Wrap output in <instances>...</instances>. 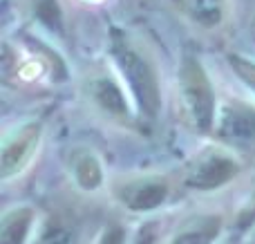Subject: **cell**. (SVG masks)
<instances>
[{
	"label": "cell",
	"instance_id": "cell-18",
	"mask_svg": "<svg viewBox=\"0 0 255 244\" xmlns=\"http://www.w3.org/2000/svg\"><path fill=\"white\" fill-rule=\"evenodd\" d=\"M253 244H255V242H253Z\"/></svg>",
	"mask_w": 255,
	"mask_h": 244
},
{
	"label": "cell",
	"instance_id": "cell-15",
	"mask_svg": "<svg viewBox=\"0 0 255 244\" xmlns=\"http://www.w3.org/2000/svg\"><path fill=\"white\" fill-rule=\"evenodd\" d=\"M97 244H124V229L119 224H112L101 233Z\"/></svg>",
	"mask_w": 255,
	"mask_h": 244
},
{
	"label": "cell",
	"instance_id": "cell-17",
	"mask_svg": "<svg viewBox=\"0 0 255 244\" xmlns=\"http://www.w3.org/2000/svg\"><path fill=\"white\" fill-rule=\"evenodd\" d=\"M253 31H255V25H253Z\"/></svg>",
	"mask_w": 255,
	"mask_h": 244
},
{
	"label": "cell",
	"instance_id": "cell-5",
	"mask_svg": "<svg viewBox=\"0 0 255 244\" xmlns=\"http://www.w3.org/2000/svg\"><path fill=\"white\" fill-rule=\"evenodd\" d=\"M38 137H40V125L38 123H29L25 128H20L13 137H9L2 146V177H11L13 173L22 168L27 159H29L31 150L36 148L38 143Z\"/></svg>",
	"mask_w": 255,
	"mask_h": 244
},
{
	"label": "cell",
	"instance_id": "cell-11",
	"mask_svg": "<svg viewBox=\"0 0 255 244\" xmlns=\"http://www.w3.org/2000/svg\"><path fill=\"white\" fill-rule=\"evenodd\" d=\"M188 9L193 11V18L206 27H213L220 22L222 9L220 0H188Z\"/></svg>",
	"mask_w": 255,
	"mask_h": 244
},
{
	"label": "cell",
	"instance_id": "cell-4",
	"mask_svg": "<svg viewBox=\"0 0 255 244\" xmlns=\"http://www.w3.org/2000/svg\"><path fill=\"white\" fill-rule=\"evenodd\" d=\"M215 130L226 141H255V108L238 101L226 103L217 115Z\"/></svg>",
	"mask_w": 255,
	"mask_h": 244
},
{
	"label": "cell",
	"instance_id": "cell-10",
	"mask_svg": "<svg viewBox=\"0 0 255 244\" xmlns=\"http://www.w3.org/2000/svg\"><path fill=\"white\" fill-rule=\"evenodd\" d=\"M74 177L76 182H79L81 188H85V191H94V188H99V184H101V166H99L97 157L94 155H79L74 159Z\"/></svg>",
	"mask_w": 255,
	"mask_h": 244
},
{
	"label": "cell",
	"instance_id": "cell-9",
	"mask_svg": "<svg viewBox=\"0 0 255 244\" xmlns=\"http://www.w3.org/2000/svg\"><path fill=\"white\" fill-rule=\"evenodd\" d=\"M220 233V218H199L181 229L170 244H211Z\"/></svg>",
	"mask_w": 255,
	"mask_h": 244
},
{
	"label": "cell",
	"instance_id": "cell-8",
	"mask_svg": "<svg viewBox=\"0 0 255 244\" xmlns=\"http://www.w3.org/2000/svg\"><path fill=\"white\" fill-rule=\"evenodd\" d=\"M31 220H34L31 209L9 211L0 224V244H25L31 229Z\"/></svg>",
	"mask_w": 255,
	"mask_h": 244
},
{
	"label": "cell",
	"instance_id": "cell-12",
	"mask_svg": "<svg viewBox=\"0 0 255 244\" xmlns=\"http://www.w3.org/2000/svg\"><path fill=\"white\" fill-rule=\"evenodd\" d=\"M34 244H74V233L63 224H47Z\"/></svg>",
	"mask_w": 255,
	"mask_h": 244
},
{
	"label": "cell",
	"instance_id": "cell-3",
	"mask_svg": "<svg viewBox=\"0 0 255 244\" xmlns=\"http://www.w3.org/2000/svg\"><path fill=\"white\" fill-rule=\"evenodd\" d=\"M240 173V166L222 152H206L202 155L186 175V186L195 191H215L229 184Z\"/></svg>",
	"mask_w": 255,
	"mask_h": 244
},
{
	"label": "cell",
	"instance_id": "cell-13",
	"mask_svg": "<svg viewBox=\"0 0 255 244\" xmlns=\"http://www.w3.org/2000/svg\"><path fill=\"white\" fill-rule=\"evenodd\" d=\"M229 65L233 67V72L249 85V88L255 90V63L253 61L240 56V54H231V56H229Z\"/></svg>",
	"mask_w": 255,
	"mask_h": 244
},
{
	"label": "cell",
	"instance_id": "cell-2",
	"mask_svg": "<svg viewBox=\"0 0 255 244\" xmlns=\"http://www.w3.org/2000/svg\"><path fill=\"white\" fill-rule=\"evenodd\" d=\"M179 79L181 92H184L186 106L195 119V125L208 132L215 121V94H213V85L206 70L195 56H186Z\"/></svg>",
	"mask_w": 255,
	"mask_h": 244
},
{
	"label": "cell",
	"instance_id": "cell-6",
	"mask_svg": "<svg viewBox=\"0 0 255 244\" xmlns=\"http://www.w3.org/2000/svg\"><path fill=\"white\" fill-rule=\"evenodd\" d=\"M168 197V186L159 179H139V182L126 184L119 191V200L126 209L145 213L161 206Z\"/></svg>",
	"mask_w": 255,
	"mask_h": 244
},
{
	"label": "cell",
	"instance_id": "cell-1",
	"mask_svg": "<svg viewBox=\"0 0 255 244\" xmlns=\"http://www.w3.org/2000/svg\"><path fill=\"white\" fill-rule=\"evenodd\" d=\"M110 49L117 61V67L128 81V88L134 97L139 112L145 119H154L159 112V106H161V94H159V81L152 65L128 43L119 29H112Z\"/></svg>",
	"mask_w": 255,
	"mask_h": 244
},
{
	"label": "cell",
	"instance_id": "cell-7",
	"mask_svg": "<svg viewBox=\"0 0 255 244\" xmlns=\"http://www.w3.org/2000/svg\"><path fill=\"white\" fill-rule=\"evenodd\" d=\"M92 97L108 115L117 117V119H128V103L126 97L121 92V88L108 76H101V79H94L92 83Z\"/></svg>",
	"mask_w": 255,
	"mask_h": 244
},
{
	"label": "cell",
	"instance_id": "cell-14",
	"mask_svg": "<svg viewBox=\"0 0 255 244\" xmlns=\"http://www.w3.org/2000/svg\"><path fill=\"white\" fill-rule=\"evenodd\" d=\"M38 16L43 22H47L49 27H56L61 29V11H58L56 0H43L38 4Z\"/></svg>",
	"mask_w": 255,
	"mask_h": 244
},
{
	"label": "cell",
	"instance_id": "cell-16",
	"mask_svg": "<svg viewBox=\"0 0 255 244\" xmlns=\"http://www.w3.org/2000/svg\"><path fill=\"white\" fill-rule=\"evenodd\" d=\"M152 242H154V231H152V227H148L139 233V238H136L134 244H152Z\"/></svg>",
	"mask_w": 255,
	"mask_h": 244
}]
</instances>
